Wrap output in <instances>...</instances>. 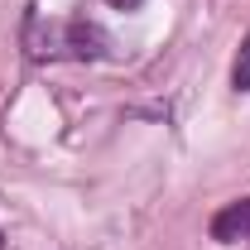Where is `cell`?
<instances>
[{
    "label": "cell",
    "instance_id": "1",
    "mask_svg": "<svg viewBox=\"0 0 250 250\" xmlns=\"http://www.w3.org/2000/svg\"><path fill=\"white\" fill-rule=\"evenodd\" d=\"M48 34H53V48L48 53H58V48H67L72 58H101L106 53V34L96 29V24H87V20H72V24L48 29Z\"/></svg>",
    "mask_w": 250,
    "mask_h": 250
},
{
    "label": "cell",
    "instance_id": "2",
    "mask_svg": "<svg viewBox=\"0 0 250 250\" xmlns=\"http://www.w3.org/2000/svg\"><path fill=\"white\" fill-rule=\"evenodd\" d=\"M246 236H250V197L231 202L226 212L212 217V241H246Z\"/></svg>",
    "mask_w": 250,
    "mask_h": 250
},
{
    "label": "cell",
    "instance_id": "3",
    "mask_svg": "<svg viewBox=\"0 0 250 250\" xmlns=\"http://www.w3.org/2000/svg\"><path fill=\"white\" fill-rule=\"evenodd\" d=\"M231 82H236V92H250V34H246V43H241V53H236Z\"/></svg>",
    "mask_w": 250,
    "mask_h": 250
},
{
    "label": "cell",
    "instance_id": "4",
    "mask_svg": "<svg viewBox=\"0 0 250 250\" xmlns=\"http://www.w3.org/2000/svg\"><path fill=\"white\" fill-rule=\"evenodd\" d=\"M111 5H116V10H135L140 0H111Z\"/></svg>",
    "mask_w": 250,
    "mask_h": 250
},
{
    "label": "cell",
    "instance_id": "5",
    "mask_svg": "<svg viewBox=\"0 0 250 250\" xmlns=\"http://www.w3.org/2000/svg\"><path fill=\"white\" fill-rule=\"evenodd\" d=\"M0 241H5V236H0Z\"/></svg>",
    "mask_w": 250,
    "mask_h": 250
}]
</instances>
